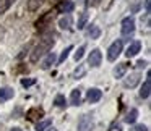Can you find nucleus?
<instances>
[{
  "label": "nucleus",
  "instance_id": "72a5a7b5",
  "mask_svg": "<svg viewBox=\"0 0 151 131\" xmlns=\"http://www.w3.org/2000/svg\"><path fill=\"white\" fill-rule=\"evenodd\" d=\"M12 131H21V128H13Z\"/></svg>",
  "mask_w": 151,
  "mask_h": 131
},
{
  "label": "nucleus",
  "instance_id": "473e14b6",
  "mask_svg": "<svg viewBox=\"0 0 151 131\" xmlns=\"http://www.w3.org/2000/svg\"><path fill=\"white\" fill-rule=\"evenodd\" d=\"M138 7H140V5H138V4H135V5H133V8H132V10H133V11H137V10H138Z\"/></svg>",
  "mask_w": 151,
  "mask_h": 131
},
{
  "label": "nucleus",
  "instance_id": "f8f14e48",
  "mask_svg": "<svg viewBox=\"0 0 151 131\" xmlns=\"http://www.w3.org/2000/svg\"><path fill=\"white\" fill-rule=\"evenodd\" d=\"M86 36H88L89 39H99V36H101V29H99V26L91 24V26L88 28V31H86Z\"/></svg>",
  "mask_w": 151,
  "mask_h": 131
},
{
  "label": "nucleus",
  "instance_id": "9b49d317",
  "mask_svg": "<svg viewBox=\"0 0 151 131\" xmlns=\"http://www.w3.org/2000/svg\"><path fill=\"white\" fill-rule=\"evenodd\" d=\"M59 26L60 29H65V31H70L72 29V16L70 15H65L59 20Z\"/></svg>",
  "mask_w": 151,
  "mask_h": 131
},
{
  "label": "nucleus",
  "instance_id": "7c9ffc66",
  "mask_svg": "<svg viewBox=\"0 0 151 131\" xmlns=\"http://www.w3.org/2000/svg\"><path fill=\"white\" fill-rule=\"evenodd\" d=\"M145 11L151 13V0H145Z\"/></svg>",
  "mask_w": 151,
  "mask_h": 131
},
{
  "label": "nucleus",
  "instance_id": "cd10ccee",
  "mask_svg": "<svg viewBox=\"0 0 151 131\" xmlns=\"http://www.w3.org/2000/svg\"><path fill=\"white\" fill-rule=\"evenodd\" d=\"M146 66H148L146 60H138V62H137V68L138 70H143V68H146Z\"/></svg>",
  "mask_w": 151,
  "mask_h": 131
},
{
  "label": "nucleus",
  "instance_id": "412c9836",
  "mask_svg": "<svg viewBox=\"0 0 151 131\" xmlns=\"http://www.w3.org/2000/svg\"><path fill=\"white\" fill-rule=\"evenodd\" d=\"M52 18H54V13H52V11H49V13H46V15H44V16L41 18V20L37 21V23H36V24H37V28H42V24H47L50 20H52Z\"/></svg>",
  "mask_w": 151,
  "mask_h": 131
},
{
  "label": "nucleus",
  "instance_id": "c756f323",
  "mask_svg": "<svg viewBox=\"0 0 151 131\" xmlns=\"http://www.w3.org/2000/svg\"><path fill=\"white\" fill-rule=\"evenodd\" d=\"M34 79H23V81H21V86H24V88H28V86H31V84H34Z\"/></svg>",
  "mask_w": 151,
  "mask_h": 131
},
{
  "label": "nucleus",
  "instance_id": "a211bd4d",
  "mask_svg": "<svg viewBox=\"0 0 151 131\" xmlns=\"http://www.w3.org/2000/svg\"><path fill=\"white\" fill-rule=\"evenodd\" d=\"M44 115V110L42 108H31L29 112H28V117H29V120H37V118H41Z\"/></svg>",
  "mask_w": 151,
  "mask_h": 131
},
{
  "label": "nucleus",
  "instance_id": "c85d7f7f",
  "mask_svg": "<svg viewBox=\"0 0 151 131\" xmlns=\"http://www.w3.org/2000/svg\"><path fill=\"white\" fill-rule=\"evenodd\" d=\"M101 0H86V7H98Z\"/></svg>",
  "mask_w": 151,
  "mask_h": 131
},
{
  "label": "nucleus",
  "instance_id": "f3484780",
  "mask_svg": "<svg viewBox=\"0 0 151 131\" xmlns=\"http://www.w3.org/2000/svg\"><path fill=\"white\" fill-rule=\"evenodd\" d=\"M127 71V63H119L117 66L114 68V76L115 78H122Z\"/></svg>",
  "mask_w": 151,
  "mask_h": 131
},
{
  "label": "nucleus",
  "instance_id": "f257e3e1",
  "mask_svg": "<svg viewBox=\"0 0 151 131\" xmlns=\"http://www.w3.org/2000/svg\"><path fill=\"white\" fill-rule=\"evenodd\" d=\"M54 44H55L54 36H46V37H42V39L39 41V44L36 46V49L33 50V53H31V62L36 63L39 58H42V57L54 47Z\"/></svg>",
  "mask_w": 151,
  "mask_h": 131
},
{
  "label": "nucleus",
  "instance_id": "5701e85b",
  "mask_svg": "<svg viewBox=\"0 0 151 131\" xmlns=\"http://www.w3.org/2000/svg\"><path fill=\"white\" fill-rule=\"evenodd\" d=\"M52 125V121L50 120H42V121H37V125H36V131H44V130H47V128Z\"/></svg>",
  "mask_w": 151,
  "mask_h": 131
},
{
  "label": "nucleus",
  "instance_id": "a878e982",
  "mask_svg": "<svg viewBox=\"0 0 151 131\" xmlns=\"http://www.w3.org/2000/svg\"><path fill=\"white\" fill-rule=\"evenodd\" d=\"M54 104H55V107H65L67 105V100H65V97H63L62 94H59L55 97V100H54Z\"/></svg>",
  "mask_w": 151,
  "mask_h": 131
},
{
  "label": "nucleus",
  "instance_id": "393cba45",
  "mask_svg": "<svg viewBox=\"0 0 151 131\" xmlns=\"http://www.w3.org/2000/svg\"><path fill=\"white\" fill-rule=\"evenodd\" d=\"M72 49H73V47H72V46H68L65 50H62V53H60V57H59V63H63L67 58H68V53L72 52Z\"/></svg>",
  "mask_w": 151,
  "mask_h": 131
},
{
  "label": "nucleus",
  "instance_id": "b1692460",
  "mask_svg": "<svg viewBox=\"0 0 151 131\" xmlns=\"http://www.w3.org/2000/svg\"><path fill=\"white\" fill-rule=\"evenodd\" d=\"M86 21H88V13H81L80 18H78V23H76L78 29H83V28L86 26Z\"/></svg>",
  "mask_w": 151,
  "mask_h": 131
},
{
  "label": "nucleus",
  "instance_id": "0eeeda50",
  "mask_svg": "<svg viewBox=\"0 0 151 131\" xmlns=\"http://www.w3.org/2000/svg\"><path fill=\"white\" fill-rule=\"evenodd\" d=\"M102 97V91L98 88H93L88 91V94H86V100L89 102V104H94V102H99Z\"/></svg>",
  "mask_w": 151,
  "mask_h": 131
},
{
  "label": "nucleus",
  "instance_id": "ddd939ff",
  "mask_svg": "<svg viewBox=\"0 0 151 131\" xmlns=\"http://www.w3.org/2000/svg\"><path fill=\"white\" fill-rule=\"evenodd\" d=\"M55 60H57V58H55V53H54V52L47 53V57L44 58L42 65H41V66H42V70H49L50 66H52L54 63H55Z\"/></svg>",
  "mask_w": 151,
  "mask_h": 131
},
{
  "label": "nucleus",
  "instance_id": "20e7f679",
  "mask_svg": "<svg viewBox=\"0 0 151 131\" xmlns=\"http://www.w3.org/2000/svg\"><path fill=\"white\" fill-rule=\"evenodd\" d=\"M120 31H122V36H124V37H132V36H133V33H135V20H133V18H132V16L125 18V20L122 21Z\"/></svg>",
  "mask_w": 151,
  "mask_h": 131
},
{
  "label": "nucleus",
  "instance_id": "f704fd0d",
  "mask_svg": "<svg viewBox=\"0 0 151 131\" xmlns=\"http://www.w3.org/2000/svg\"><path fill=\"white\" fill-rule=\"evenodd\" d=\"M47 131H57V130H55V128H50L49 126V130H47Z\"/></svg>",
  "mask_w": 151,
  "mask_h": 131
},
{
  "label": "nucleus",
  "instance_id": "7ed1b4c3",
  "mask_svg": "<svg viewBox=\"0 0 151 131\" xmlns=\"http://www.w3.org/2000/svg\"><path fill=\"white\" fill-rule=\"evenodd\" d=\"M78 131H91L94 128V121H93V115L91 113H85L80 117L78 120Z\"/></svg>",
  "mask_w": 151,
  "mask_h": 131
},
{
  "label": "nucleus",
  "instance_id": "2f4dec72",
  "mask_svg": "<svg viewBox=\"0 0 151 131\" xmlns=\"http://www.w3.org/2000/svg\"><path fill=\"white\" fill-rule=\"evenodd\" d=\"M133 131H148V128L145 126V125H137V126H135V130Z\"/></svg>",
  "mask_w": 151,
  "mask_h": 131
},
{
  "label": "nucleus",
  "instance_id": "6e6552de",
  "mask_svg": "<svg viewBox=\"0 0 151 131\" xmlns=\"http://www.w3.org/2000/svg\"><path fill=\"white\" fill-rule=\"evenodd\" d=\"M140 49H141V42L140 41H133V42H130V46L127 47L125 57H127V58H132V57H135L138 52H140Z\"/></svg>",
  "mask_w": 151,
  "mask_h": 131
},
{
  "label": "nucleus",
  "instance_id": "6ab92c4d",
  "mask_svg": "<svg viewBox=\"0 0 151 131\" xmlns=\"http://www.w3.org/2000/svg\"><path fill=\"white\" fill-rule=\"evenodd\" d=\"M17 0H0V15H4Z\"/></svg>",
  "mask_w": 151,
  "mask_h": 131
},
{
  "label": "nucleus",
  "instance_id": "4468645a",
  "mask_svg": "<svg viewBox=\"0 0 151 131\" xmlns=\"http://www.w3.org/2000/svg\"><path fill=\"white\" fill-rule=\"evenodd\" d=\"M70 104L72 105H80L81 104V91L80 89H73L72 95H70Z\"/></svg>",
  "mask_w": 151,
  "mask_h": 131
},
{
  "label": "nucleus",
  "instance_id": "f03ea898",
  "mask_svg": "<svg viewBox=\"0 0 151 131\" xmlns=\"http://www.w3.org/2000/svg\"><path fill=\"white\" fill-rule=\"evenodd\" d=\"M122 49H124V42L120 39L112 42V46L107 49V60L109 62H115L119 58V55L122 53Z\"/></svg>",
  "mask_w": 151,
  "mask_h": 131
},
{
  "label": "nucleus",
  "instance_id": "1a4fd4ad",
  "mask_svg": "<svg viewBox=\"0 0 151 131\" xmlns=\"http://www.w3.org/2000/svg\"><path fill=\"white\" fill-rule=\"evenodd\" d=\"M150 92H151V79H150V75H148V79L143 83V86H141V89H140V97L148 99L150 97Z\"/></svg>",
  "mask_w": 151,
  "mask_h": 131
},
{
  "label": "nucleus",
  "instance_id": "dca6fc26",
  "mask_svg": "<svg viewBox=\"0 0 151 131\" xmlns=\"http://www.w3.org/2000/svg\"><path fill=\"white\" fill-rule=\"evenodd\" d=\"M137 118H138V110L137 108H132V110L127 113V117H125V123L133 125L135 121H137Z\"/></svg>",
  "mask_w": 151,
  "mask_h": 131
},
{
  "label": "nucleus",
  "instance_id": "aec40b11",
  "mask_svg": "<svg viewBox=\"0 0 151 131\" xmlns=\"http://www.w3.org/2000/svg\"><path fill=\"white\" fill-rule=\"evenodd\" d=\"M44 0H28V10L29 11H36L39 10V7L42 5Z\"/></svg>",
  "mask_w": 151,
  "mask_h": 131
},
{
  "label": "nucleus",
  "instance_id": "39448f33",
  "mask_svg": "<svg viewBox=\"0 0 151 131\" xmlns=\"http://www.w3.org/2000/svg\"><path fill=\"white\" fill-rule=\"evenodd\" d=\"M102 62V53L99 49H93L89 52V57H88V65H91L93 68H98Z\"/></svg>",
  "mask_w": 151,
  "mask_h": 131
},
{
  "label": "nucleus",
  "instance_id": "423d86ee",
  "mask_svg": "<svg viewBox=\"0 0 151 131\" xmlns=\"http://www.w3.org/2000/svg\"><path fill=\"white\" fill-rule=\"evenodd\" d=\"M140 81H141V75L135 71V73H130V75L124 79V86H125V88H128V89H133V88H137V86H138V83H140Z\"/></svg>",
  "mask_w": 151,
  "mask_h": 131
},
{
  "label": "nucleus",
  "instance_id": "9d476101",
  "mask_svg": "<svg viewBox=\"0 0 151 131\" xmlns=\"http://www.w3.org/2000/svg\"><path fill=\"white\" fill-rule=\"evenodd\" d=\"M15 95V91L12 88H0V102H7Z\"/></svg>",
  "mask_w": 151,
  "mask_h": 131
},
{
  "label": "nucleus",
  "instance_id": "4be33fe9",
  "mask_svg": "<svg viewBox=\"0 0 151 131\" xmlns=\"http://www.w3.org/2000/svg\"><path fill=\"white\" fill-rule=\"evenodd\" d=\"M85 75H86V66H85V65H78V68L73 71V78H75V79L83 78Z\"/></svg>",
  "mask_w": 151,
  "mask_h": 131
},
{
  "label": "nucleus",
  "instance_id": "bb28decb",
  "mask_svg": "<svg viewBox=\"0 0 151 131\" xmlns=\"http://www.w3.org/2000/svg\"><path fill=\"white\" fill-rule=\"evenodd\" d=\"M83 55H85V47H80V49L75 52V60H76V62H80V60L83 58Z\"/></svg>",
  "mask_w": 151,
  "mask_h": 131
},
{
  "label": "nucleus",
  "instance_id": "2eb2a0df",
  "mask_svg": "<svg viewBox=\"0 0 151 131\" xmlns=\"http://www.w3.org/2000/svg\"><path fill=\"white\" fill-rule=\"evenodd\" d=\"M73 8H75V5H73L72 2H68V0H65V2H62V4L59 5V11H60V13H70Z\"/></svg>",
  "mask_w": 151,
  "mask_h": 131
}]
</instances>
